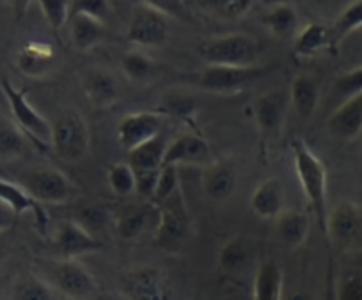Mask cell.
<instances>
[{
    "label": "cell",
    "mask_w": 362,
    "mask_h": 300,
    "mask_svg": "<svg viewBox=\"0 0 362 300\" xmlns=\"http://www.w3.org/2000/svg\"><path fill=\"white\" fill-rule=\"evenodd\" d=\"M197 103L190 94L181 93V91H170L162 96L160 103V114L163 116H173L177 120H189L196 114Z\"/></svg>",
    "instance_id": "836d02e7"
},
{
    "label": "cell",
    "mask_w": 362,
    "mask_h": 300,
    "mask_svg": "<svg viewBox=\"0 0 362 300\" xmlns=\"http://www.w3.org/2000/svg\"><path fill=\"white\" fill-rule=\"evenodd\" d=\"M361 149H362V142H361Z\"/></svg>",
    "instance_id": "f907efd6"
},
{
    "label": "cell",
    "mask_w": 362,
    "mask_h": 300,
    "mask_svg": "<svg viewBox=\"0 0 362 300\" xmlns=\"http://www.w3.org/2000/svg\"><path fill=\"white\" fill-rule=\"evenodd\" d=\"M291 153H293L295 173H297L298 183H300L304 197L318 222L320 229L325 235L327 215V169L322 160L315 151L304 142V139H295L291 142Z\"/></svg>",
    "instance_id": "6da1fadb"
},
{
    "label": "cell",
    "mask_w": 362,
    "mask_h": 300,
    "mask_svg": "<svg viewBox=\"0 0 362 300\" xmlns=\"http://www.w3.org/2000/svg\"><path fill=\"white\" fill-rule=\"evenodd\" d=\"M311 231V219L305 212L300 210H284L276 219L277 238L288 247V249H298L304 246Z\"/></svg>",
    "instance_id": "484cf974"
},
{
    "label": "cell",
    "mask_w": 362,
    "mask_h": 300,
    "mask_svg": "<svg viewBox=\"0 0 362 300\" xmlns=\"http://www.w3.org/2000/svg\"><path fill=\"white\" fill-rule=\"evenodd\" d=\"M153 203L128 204L116 215V231L123 240H135L146 231L151 219Z\"/></svg>",
    "instance_id": "f546056e"
},
{
    "label": "cell",
    "mask_w": 362,
    "mask_h": 300,
    "mask_svg": "<svg viewBox=\"0 0 362 300\" xmlns=\"http://www.w3.org/2000/svg\"><path fill=\"white\" fill-rule=\"evenodd\" d=\"M254 254H256V240L245 235H236L218 250V267L228 274H238L252 263Z\"/></svg>",
    "instance_id": "603a6c76"
},
{
    "label": "cell",
    "mask_w": 362,
    "mask_h": 300,
    "mask_svg": "<svg viewBox=\"0 0 362 300\" xmlns=\"http://www.w3.org/2000/svg\"><path fill=\"white\" fill-rule=\"evenodd\" d=\"M16 214L6 203L0 201V233H8L15 226Z\"/></svg>",
    "instance_id": "f6af8a7d"
},
{
    "label": "cell",
    "mask_w": 362,
    "mask_h": 300,
    "mask_svg": "<svg viewBox=\"0 0 362 300\" xmlns=\"http://www.w3.org/2000/svg\"><path fill=\"white\" fill-rule=\"evenodd\" d=\"M327 130L334 139L350 142L362 134V93L346 98L327 117Z\"/></svg>",
    "instance_id": "9a60e30c"
},
{
    "label": "cell",
    "mask_w": 362,
    "mask_h": 300,
    "mask_svg": "<svg viewBox=\"0 0 362 300\" xmlns=\"http://www.w3.org/2000/svg\"><path fill=\"white\" fill-rule=\"evenodd\" d=\"M334 98H337L339 102L346 100V98L355 96V94L362 93V66L350 69V71L343 73L337 76L334 82Z\"/></svg>",
    "instance_id": "b9f144b4"
},
{
    "label": "cell",
    "mask_w": 362,
    "mask_h": 300,
    "mask_svg": "<svg viewBox=\"0 0 362 300\" xmlns=\"http://www.w3.org/2000/svg\"><path fill=\"white\" fill-rule=\"evenodd\" d=\"M52 246L61 258H80L103 249L102 240L90 235L75 219L59 222L52 235Z\"/></svg>",
    "instance_id": "7c38bea8"
},
{
    "label": "cell",
    "mask_w": 362,
    "mask_h": 300,
    "mask_svg": "<svg viewBox=\"0 0 362 300\" xmlns=\"http://www.w3.org/2000/svg\"><path fill=\"white\" fill-rule=\"evenodd\" d=\"M183 2H185L187 6H190V4H192V2H194V0H183Z\"/></svg>",
    "instance_id": "c3c4849f"
},
{
    "label": "cell",
    "mask_w": 362,
    "mask_h": 300,
    "mask_svg": "<svg viewBox=\"0 0 362 300\" xmlns=\"http://www.w3.org/2000/svg\"><path fill=\"white\" fill-rule=\"evenodd\" d=\"M180 192V169L174 163H163L160 167L158 180H156L155 192H153V204L160 207Z\"/></svg>",
    "instance_id": "d590c367"
},
{
    "label": "cell",
    "mask_w": 362,
    "mask_h": 300,
    "mask_svg": "<svg viewBox=\"0 0 362 300\" xmlns=\"http://www.w3.org/2000/svg\"><path fill=\"white\" fill-rule=\"evenodd\" d=\"M272 66H217L206 64L197 76V87L214 94H236L249 89L261 76L268 75Z\"/></svg>",
    "instance_id": "52a82bcc"
},
{
    "label": "cell",
    "mask_w": 362,
    "mask_h": 300,
    "mask_svg": "<svg viewBox=\"0 0 362 300\" xmlns=\"http://www.w3.org/2000/svg\"><path fill=\"white\" fill-rule=\"evenodd\" d=\"M264 25L270 30L272 36L288 40V38H295V34L298 33L300 20L293 6L288 2H276L264 13Z\"/></svg>",
    "instance_id": "f1b7e54d"
},
{
    "label": "cell",
    "mask_w": 362,
    "mask_h": 300,
    "mask_svg": "<svg viewBox=\"0 0 362 300\" xmlns=\"http://www.w3.org/2000/svg\"><path fill=\"white\" fill-rule=\"evenodd\" d=\"M199 55L206 64L254 66L259 59V43L243 33L222 34L201 43Z\"/></svg>",
    "instance_id": "7a4b0ae2"
},
{
    "label": "cell",
    "mask_w": 362,
    "mask_h": 300,
    "mask_svg": "<svg viewBox=\"0 0 362 300\" xmlns=\"http://www.w3.org/2000/svg\"><path fill=\"white\" fill-rule=\"evenodd\" d=\"M107 181L112 192L119 197H128L137 192V178H135L134 167L128 162L114 163L107 174Z\"/></svg>",
    "instance_id": "8d00e7d4"
},
{
    "label": "cell",
    "mask_w": 362,
    "mask_h": 300,
    "mask_svg": "<svg viewBox=\"0 0 362 300\" xmlns=\"http://www.w3.org/2000/svg\"><path fill=\"white\" fill-rule=\"evenodd\" d=\"M0 91L8 100L11 110L13 123L27 135V139L34 142L37 148L47 149L52 142V123L45 116H41L33 103L29 102L25 91L16 87L9 79H0Z\"/></svg>",
    "instance_id": "277c9868"
},
{
    "label": "cell",
    "mask_w": 362,
    "mask_h": 300,
    "mask_svg": "<svg viewBox=\"0 0 362 300\" xmlns=\"http://www.w3.org/2000/svg\"><path fill=\"white\" fill-rule=\"evenodd\" d=\"M0 201L11 208L16 217L23 214H33L41 233L47 231L48 214L45 212L43 204L36 201L22 183H15V181H9L6 176H0Z\"/></svg>",
    "instance_id": "ac0fdd59"
},
{
    "label": "cell",
    "mask_w": 362,
    "mask_h": 300,
    "mask_svg": "<svg viewBox=\"0 0 362 300\" xmlns=\"http://www.w3.org/2000/svg\"><path fill=\"white\" fill-rule=\"evenodd\" d=\"M34 2L40 6L43 18L55 33H59L68 23L71 0H34Z\"/></svg>",
    "instance_id": "ab89813d"
},
{
    "label": "cell",
    "mask_w": 362,
    "mask_h": 300,
    "mask_svg": "<svg viewBox=\"0 0 362 300\" xmlns=\"http://www.w3.org/2000/svg\"><path fill=\"white\" fill-rule=\"evenodd\" d=\"M362 29V0H351L350 4L339 13L334 25L330 27L332 34V47H337L350 34Z\"/></svg>",
    "instance_id": "d6a6232c"
},
{
    "label": "cell",
    "mask_w": 362,
    "mask_h": 300,
    "mask_svg": "<svg viewBox=\"0 0 362 300\" xmlns=\"http://www.w3.org/2000/svg\"><path fill=\"white\" fill-rule=\"evenodd\" d=\"M124 288L132 299L139 300H163L170 295L165 277L155 267H137L128 272Z\"/></svg>",
    "instance_id": "d6986e66"
},
{
    "label": "cell",
    "mask_w": 362,
    "mask_h": 300,
    "mask_svg": "<svg viewBox=\"0 0 362 300\" xmlns=\"http://www.w3.org/2000/svg\"><path fill=\"white\" fill-rule=\"evenodd\" d=\"M23 187L41 204H64L71 199L75 187L62 171L54 167H40L23 178Z\"/></svg>",
    "instance_id": "8fae6325"
},
{
    "label": "cell",
    "mask_w": 362,
    "mask_h": 300,
    "mask_svg": "<svg viewBox=\"0 0 362 300\" xmlns=\"http://www.w3.org/2000/svg\"><path fill=\"white\" fill-rule=\"evenodd\" d=\"M336 296L339 300H362V268L350 267L341 272Z\"/></svg>",
    "instance_id": "60d3db41"
},
{
    "label": "cell",
    "mask_w": 362,
    "mask_h": 300,
    "mask_svg": "<svg viewBox=\"0 0 362 300\" xmlns=\"http://www.w3.org/2000/svg\"><path fill=\"white\" fill-rule=\"evenodd\" d=\"M90 134L87 121L75 109L62 110L52 123L50 146L64 162H78L89 151Z\"/></svg>",
    "instance_id": "8992f818"
},
{
    "label": "cell",
    "mask_w": 362,
    "mask_h": 300,
    "mask_svg": "<svg viewBox=\"0 0 362 300\" xmlns=\"http://www.w3.org/2000/svg\"><path fill=\"white\" fill-rule=\"evenodd\" d=\"M9 254V246L8 240H6V233H0V263L8 258Z\"/></svg>",
    "instance_id": "7dc6e473"
},
{
    "label": "cell",
    "mask_w": 362,
    "mask_h": 300,
    "mask_svg": "<svg viewBox=\"0 0 362 300\" xmlns=\"http://www.w3.org/2000/svg\"><path fill=\"white\" fill-rule=\"evenodd\" d=\"M141 2L149 6V8L156 9V11H160L167 18H176L180 22H192L189 6L183 0H141Z\"/></svg>",
    "instance_id": "ee69618b"
},
{
    "label": "cell",
    "mask_w": 362,
    "mask_h": 300,
    "mask_svg": "<svg viewBox=\"0 0 362 300\" xmlns=\"http://www.w3.org/2000/svg\"><path fill=\"white\" fill-rule=\"evenodd\" d=\"M59 296L61 295L55 292L54 286L43 275L34 272L20 275L11 288V299L16 300H52Z\"/></svg>",
    "instance_id": "4dcf8cb0"
},
{
    "label": "cell",
    "mask_w": 362,
    "mask_h": 300,
    "mask_svg": "<svg viewBox=\"0 0 362 300\" xmlns=\"http://www.w3.org/2000/svg\"><path fill=\"white\" fill-rule=\"evenodd\" d=\"M203 169L201 187H203L204 195L215 201V203L228 201L236 188V173L233 166H229L228 162L214 160L208 166H204Z\"/></svg>",
    "instance_id": "44dd1931"
},
{
    "label": "cell",
    "mask_w": 362,
    "mask_h": 300,
    "mask_svg": "<svg viewBox=\"0 0 362 300\" xmlns=\"http://www.w3.org/2000/svg\"><path fill=\"white\" fill-rule=\"evenodd\" d=\"M290 91L272 89L259 94L252 102V116L263 144L276 141L281 135L286 121Z\"/></svg>",
    "instance_id": "9c48e42d"
},
{
    "label": "cell",
    "mask_w": 362,
    "mask_h": 300,
    "mask_svg": "<svg viewBox=\"0 0 362 300\" xmlns=\"http://www.w3.org/2000/svg\"><path fill=\"white\" fill-rule=\"evenodd\" d=\"M127 40L139 48H158L169 40L167 16L146 4L135 6L127 29Z\"/></svg>",
    "instance_id": "30bf717a"
},
{
    "label": "cell",
    "mask_w": 362,
    "mask_h": 300,
    "mask_svg": "<svg viewBox=\"0 0 362 300\" xmlns=\"http://www.w3.org/2000/svg\"><path fill=\"white\" fill-rule=\"evenodd\" d=\"M80 86L87 102L95 109H110L119 100L116 79L105 68H87L80 76Z\"/></svg>",
    "instance_id": "2e32d148"
},
{
    "label": "cell",
    "mask_w": 362,
    "mask_h": 300,
    "mask_svg": "<svg viewBox=\"0 0 362 300\" xmlns=\"http://www.w3.org/2000/svg\"><path fill=\"white\" fill-rule=\"evenodd\" d=\"M78 13L95 16V18L107 23L112 18V6H110V0H71L69 16L78 15Z\"/></svg>",
    "instance_id": "7bdbcfd3"
},
{
    "label": "cell",
    "mask_w": 362,
    "mask_h": 300,
    "mask_svg": "<svg viewBox=\"0 0 362 300\" xmlns=\"http://www.w3.org/2000/svg\"><path fill=\"white\" fill-rule=\"evenodd\" d=\"M286 207V190L279 178H267L250 195V210L259 219H277Z\"/></svg>",
    "instance_id": "ffe728a7"
},
{
    "label": "cell",
    "mask_w": 362,
    "mask_h": 300,
    "mask_svg": "<svg viewBox=\"0 0 362 300\" xmlns=\"http://www.w3.org/2000/svg\"><path fill=\"white\" fill-rule=\"evenodd\" d=\"M167 149V134L158 132L142 144L128 151V163L134 171H158L163 166V156Z\"/></svg>",
    "instance_id": "83f0119b"
},
{
    "label": "cell",
    "mask_w": 362,
    "mask_h": 300,
    "mask_svg": "<svg viewBox=\"0 0 362 300\" xmlns=\"http://www.w3.org/2000/svg\"><path fill=\"white\" fill-rule=\"evenodd\" d=\"M284 274L277 261L264 260L257 267L252 282V299L279 300L283 299Z\"/></svg>",
    "instance_id": "4316f807"
},
{
    "label": "cell",
    "mask_w": 362,
    "mask_h": 300,
    "mask_svg": "<svg viewBox=\"0 0 362 300\" xmlns=\"http://www.w3.org/2000/svg\"><path fill=\"white\" fill-rule=\"evenodd\" d=\"M57 50L47 41H27L16 54V66L20 73L29 79H45L57 66Z\"/></svg>",
    "instance_id": "e0dca14e"
},
{
    "label": "cell",
    "mask_w": 362,
    "mask_h": 300,
    "mask_svg": "<svg viewBox=\"0 0 362 300\" xmlns=\"http://www.w3.org/2000/svg\"><path fill=\"white\" fill-rule=\"evenodd\" d=\"M0 176H4V173H2V169H0Z\"/></svg>",
    "instance_id": "681fc988"
},
{
    "label": "cell",
    "mask_w": 362,
    "mask_h": 300,
    "mask_svg": "<svg viewBox=\"0 0 362 300\" xmlns=\"http://www.w3.org/2000/svg\"><path fill=\"white\" fill-rule=\"evenodd\" d=\"M211 158V148L201 135L190 134H180L177 137L173 139L170 144H167L165 156H163V163H174V166H199L204 167Z\"/></svg>",
    "instance_id": "5bb4252c"
},
{
    "label": "cell",
    "mask_w": 362,
    "mask_h": 300,
    "mask_svg": "<svg viewBox=\"0 0 362 300\" xmlns=\"http://www.w3.org/2000/svg\"><path fill=\"white\" fill-rule=\"evenodd\" d=\"M27 135L15 123L0 121V162L22 156Z\"/></svg>",
    "instance_id": "e575fe53"
},
{
    "label": "cell",
    "mask_w": 362,
    "mask_h": 300,
    "mask_svg": "<svg viewBox=\"0 0 362 300\" xmlns=\"http://www.w3.org/2000/svg\"><path fill=\"white\" fill-rule=\"evenodd\" d=\"M45 279L61 296L68 299H95L98 295V282L78 258H59L45 265Z\"/></svg>",
    "instance_id": "3957f363"
},
{
    "label": "cell",
    "mask_w": 362,
    "mask_h": 300,
    "mask_svg": "<svg viewBox=\"0 0 362 300\" xmlns=\"http://www.w3.org/2000/svg\"><path fill=\"white\" fill-rule=\"evenodd\" d=\"M320 82L309 73H300L290 86V103L302 121L315 116L320 105Z\"/></svg>",
    "instance_id": "7402d4cb"
},
{
    "label": "cell",
    "mask_w": 362,
    "mask_h": 300,
    "mask_svg": "<svg viewBox=\"0 0 362 300\" xmlns=\"http://www.w3.org/2000/svg\"><path fill=\"white\" fill-rule=\"evenodd\" d=\"M325 236L334 249L344 254L362 253V207L343 199L327 215Z\"/></svg>",
    "instance_id": "5b68a950"
},
{
    "label": "cell",
    "mask_w": 362,
    "mask_h": 300,
    "mask_svg": "<svg viewBox=\"0 0 362 300\" xmlns=\"http://www.w3.org/2000/svg\"><path fill=\"white\" fill-rule=\"evenodd\" d=\"M73 219H75L82 228H86L90 235L96 236L107 229L110 214L102 203H89L86 204V207L80 208V210H76Z\"/></svg>",
    "instance_id": "74e56055"
},
{
    "label": "cell",
    "mask_w": 362,
    "mask_h": 300,
    "mask_svg": "<svg viewBox=\"0 0 362 300\" xmlns=\"http://www.w3.org/2000/svg\"><path fill=\"white\" fill-rule=\"evenodd\" d=\"M189 240V217L183 208L181 192L158 207L155 246L163 253L176 254Z\"/></svg>",
    "instance_id": "ba28073f"
},
{
    "label": "cell",
    "mask_w": 362,
    "mask_h": 300,
    "mask_svg": "<svg viewBox=\"0 0 362 300\" xmlns=\"http://www.w3.org/2000/svg\"><path fill=\"white\" fill-rule=\"evenodd\" d=\"M199 4L218 18L236 20L249 13L252 0H199Z\"/></svg>",
    "instance_id": "f35d334b"
},
{
    "label": "cell",
    "mask_w": 362,
    "mask_h": 300,
    "mask_svg": "<svg viewBox=\"0 0 362 300\" xmlns=\"http://www.w3.org/2000/svg\"><path fill=\"white\" fill-rule=\"evenodd\" d=\"M121 69H123L124 76L130 80L135 86H144L149 80L155 76L156 64L146 52L141 48L127 52L121 59Z\"/></svg>",
    "instance_id": "1f68e13d"
},
{
    "label": "cell",
    "mask_w": 362,
    "mask_h": 300,
    "mask_svg": "<svg viewBox=\"0 0 362 300\" xmlns=\"http://www.w3.org/2000/svg\"><path fill=\"white\" fill-rule=\"evenodd\" d=\"M163 114L153 110H137L130 112L117 121V142L123 149L130 151L135 146L142 144L158 132L163 130Z\"/></svg>",
    "instance_id": "4fadbf2b"
},
{
    "label": "cell",
    "mask_w": 362,
    "mask_h": 300,
    "mask_svg": "<svg viewBox=\"0 0 362 300\" xmlns=\"http://www.w3.org/2000/svg\"><path fill=\"white\" fill-rule=\"evenodd\" d=\"M4 2L9 6L16 22H22L27 16V11H29L30 4H33L34 0H4Z\"/></svg>",
    "instance_id": "bcb514c9"
},
{
    "label": "cell",
    "mask_w": 362,
    "mask_h": 300,
    "mask_svg": "<svg viewBox=\"0 0 362 300\" xmlns=\"http://www.w3.org/2000/svg\"><path fill=\"white\" fill-rule=\"evenodd\" d=\"M68 30L71 45L80 52H89L102 43L103 36H105V25L102 20L95 18L89 15H71L68 18Z\"/></svg>",
    "instance_id": "cb8c5ba5"
},
{
    "label": "cell",
    "mask_w": 362,
    "mask_h": 300,
    "mask_svg": "<svg viewBox=\"0 0 362 300\" xmlns=\"http://www.w3.org/2000/svg\"><path fill=\"white\" fill-rule=\"evenodd\" d=\"M293 40V54L302 59L316 57L318 54L332 47L330 27L323 25L320 22H311L302 27V29H298Z\"/></svg>",
    "instance_id": "d4e9b609"
}]
</instances>
